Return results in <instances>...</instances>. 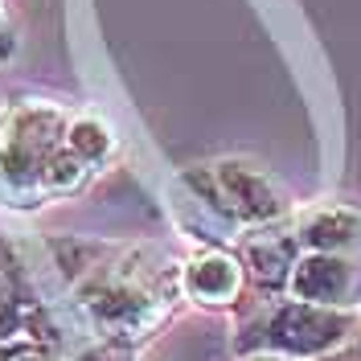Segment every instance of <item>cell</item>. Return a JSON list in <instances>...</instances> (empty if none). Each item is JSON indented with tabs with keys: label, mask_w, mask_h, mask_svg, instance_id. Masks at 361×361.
Returning a JSON list of instances; mask_svg holds the SVG:
<instances>
[{
	"label": "cell",
	"mask_w": 361,
	"mask_h": 361,
	"mask_svg": "<svg viewBox=\"0 0 361 361\" xmlns=\"http://www.w3.org/2000/svg\"><path fill=\"white\" fill-rule=\"evenodd\" d=\"M185 295L180 271L173 267H135V263H99L78 279V300L90 324L107 341H140L177 308Z\"/></svg>",
	"instance_id": "obj_1"
},
{
	"label": "cell",
	"mask_w": 361,
	"mask_h": 361,
	"mask_svg": "<svg viewBox=\"0 0 361 361\" xmlns=\"http://www.w3.org/2000/svg\"><path fill=\"white\" fill-rule=\"evenodd\" d=\"M357 333L353 308H324L295 295H267L234 333V353H279L292 361H316L337 353Z\"/></svg>",
	"instance_id": "obj_2"
},
{
	"label": "cell",
	"mask_w": 361,
	"mask_h": 361,
	"mask_svg": "<svg viewBox=\"0 0 361 361\" xmlns=\"http://www.w3.org/2000/svg\"><path fill=\"white\" fill-rule=\"evenodd\" d=\"M70 111L29 99L0 115V205L45 202V169L66 144Z\"/></svg>",
	"instance_id": "obj_3"
},
{
	"label": "cell",
	"mask_w": 361,
	"mask_h": 361,
	"mask_svg": "<svg viewBox=\"0 0 361 361\" xmlns=\"http://www.w3.org/2000/svg\"><path fill=\"white\" fill-rule=\"evenodd\" d=\"M173 209H177V222L185 234H193L205 247H226V243H238L243 238V226L238 218L226 209L222 189L214 180V169L193 164L173 180Z\"/></svg>",
	"instance_id": "obj_4"
},
{
	"label": "cell",
	"mask_w": 361,
	"mask_h": 361,
	"mask_svg": "<svg viewBox=\"0 0 361 361\" xmlns=\"http://www.w3.org/2000/svg\"><path fill=\"white\" fill-rule=\"evenodd\" d=\"M209 169H214V180L222 189L226 209L238 218L243 230L279 222L288 214V193H283V185L271 177L263 164L243 160V157H226L218 164H209Z\"/></svg>",
	"instance_id": "obj_5"
},
{
	"label": "cell",
	"mask_w": 361,
	"mask_h": 361,
	"mask_svg": "<svg viewBox=\"0 0 361 361\" xmlns=\"http://www.w3.org/2000/svg\"><path fill=\"white\" fill-rule=\"evenodd\" d=\"M300 255H304V247H300L295 222L288 226L283 218L243 230V238H238V259H243V271H247V283L263 295L288 292V279H292Z\"/></svg>",
	"instance_id": "obj_6"
},
{
	"label": "cell",
	"mask_w": 361,
	"mask_h": 361,
	"mask_svg": "<svg viewBox=\"0 0 361 361\" xmlns=\"http://www.w3.org/2000/svg\"><path fill=\"white\" fill-rule=\"evenodd\" d=\"M288 295L324 304V308H353L361 304V259L357 255H329L304 250L288 279Z\"/></svg>",
	"instance_id": "obj_7"
},
{
	"label": "cell",
	"mask_w": 361,
	"mask_h": 361,
	"mask_svg": "<svg viewBox=\"0 0 361 361\" xmlns=\"http://www.w3.org/2000/svg\"><path fill=\"white\" fill-rule=\"evenodd\" d=\"M180 288H185V300L202 308H234L247 292L243 259L226 247H197L180 267Z\"/></svg>",
	"instance_id": "obj_8"
},
{
	"label": "cell",
	"mask_w": 361,
	"mask_h": 361,
	"mask_svg": "<svg viewBox=\"0 0 361 361\" xmlns=\"http://www.w3.org/2000/svg\"><path fill=\"white\" fill-rule=\"evenodd\" d=\"M295 234H300V247L304 250L357 255L361 250V205L320 202L295 218Z\"/></svg>",
	"instance_id": "obj_9"
},
{
	"label": "cell",
	"mask_w": 361,
	"mask_h": 361,
	"mask_svg": "<svg viewBox=\"0 0 361 361\" xmlns=\"http://www.w3.org/2000/svg\"><path fill=\"white\" fill-rule=\"evenodd\" d=\"M66 148H74V152L87 160L90 169H99V164H107V160L115 157L119 135H115V128L99 111H82V115H70Z\"/></svg>",
	"instance_id": "obj_10"
},
{
	"label": "cell",
	"mask_w": 361,
	"mask_h": 361,
	"mask_svg": "<svg viewBox=\"0 0 361 361\" xmlns=\"http://www.w3.org/2000/svg\"><path fill=\"white\" fill-rule=\"evenodd\" d=\"M90 177H94V169H90L74 148L62 144V148L54 152V160H49V169H45V193H49V197H74V193L87 189Z\"/></svg>",
	"instance_id": "obj_11"
},
{
	"label": "cell",
	"mask_w": 361,
	"mask_h": 361,
	"mask_svg": "<svg viewBox=\"0 0 361 361\" xmlns=\"http://www.w3.org/2000/svg\"><path fill=\"white\" fill-rule=\"evenodd\" d=\"M0 361H54V353H49V345L17 333V337L0 341Z\"/></svg>",
	"instance_id": "obj_12"
},
{
	"label": "cell",
	"mask_w": 361,
	"mask_h": 361,
	"mask_svg": "<svg viewBox=\"0 0 361 361\" xmlns=\"http://www.w3.org/2000/svg\"><path fill=\"white\" fill-rule=\"evenodd\" d=\"M238 361H292V357H279V353H243Z\"/></svg>",
	"instance_id": "obj_13"
},
{
	"label": "cell",
	"mask_w": 361,
	"mask_h": 361,
	"mask_svg": "<svg viewBox=\"0 0 361 361\" xmlns=\"http://www.w3.org/2000/svg\"><path fill=\"white\" fill-rule=\"evenodd\" d=\"M316 361H357V353H324V357H316Z\"/></svg>",
	"instance_id": "obj_14"
},
{
	"label": "cell",
	"mask_w": 361,
	"mask_h": 361,
	"mask_svg": "<svg viewBox=\"0 0 361 361\" xmlns=\"http://www.w3.org/2000/svg\"><path fill=\"white\" fill-rule=\"evenodd\" d=\"M0 37H4V8H0Z\"/></svg>",
	"instance_id": "obj_15"
},
{
	"label": "cell",
	"mask_w": 361,
	"mask_h": 361,
	"mask_svg": "<svg viewBox=\"0 0 361 361\" xmlns=\"http://www.w3.org/2000/svg\"><path fill=\"white\" fill-rule=\"evenodd\" d=\"M353 353H357V361H361V341H357V349H353Z\"/></svg>",
	"instance_id": "obj_16"
}]
</instances>
